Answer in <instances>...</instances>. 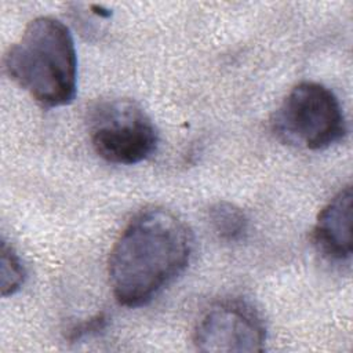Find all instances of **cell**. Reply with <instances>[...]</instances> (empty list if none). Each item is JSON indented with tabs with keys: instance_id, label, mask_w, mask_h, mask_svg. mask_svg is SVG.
I'll return each mask as SVG.
<instances>
[{
	"instance_id": "obj_1",
	"label": "cell",
	"mask_w": 353,
	"mask_h": 353,
	"mask_svg": "<svg viewBox=\"0 0 353 353\" xmlns=\"http://www.w3.org/2000/svg\"><path fill=\"white\" fill-rule=\"evenodd\" d=\"M192 252V233L175 214L159 207L141 211L110 252L116 301L128 307L146 305L185 270Z\"/></svg>"
},
{
	"instance_id": "obj_2",
	"label": "cell",
	"mask_w": 353,
	"mask_h": 353,
	"mask_svg": "<svg viewBox=\"0 0 353 353\" xmlns=\"http://www.w3.org/2000/svg\"><path fill=\"white\" fill-rule=\"evenodd\" d=\"M4 69L43 108L70 103L77 90V55L69 28L52 17L34 18L6 52Z\"/></svg>"
},
{
	"instance_id": "obj_3",
	"label": "cell",
	"mask_w": 353,
	"mask_h": 353,
	"mask_svg": "<svg viewBox=\"0 0 353 353\" xmlns=\"http://www.w3.org/2000/svg\"><path fill=\"white\" fill-rule=\"evenodd\" d=\"M272 128L288 145L321 150L345 137L346 121L331 90L320 83L302 81L277 108Z\"/></svg>"
},
{
	"instance_id": "obj_4",
	"label": "cell",
	"mask_w": 353,
	"mask_h": 353,
	"mask_svg": "<svg viewBox=\"0 0 353 353\" xmlns=\"http://www.w3.org/2000/svg\"><path fill=\"white\" fill-rule=\"evenodd\" d=\"M92 146L113 164H137L152 156L159 143L157 130L146 112L130 99L98 103L90 114Z\"/></svg>"
},
{
	"instance_id": "obj_5",
	"label": "cell",
	"mask_w": 353,
	"mask_h": 353,
	"mask_svg": "<svg viewBox=\"0 0 353 353\" xmlns=\"http://www.w3.org/2000/svg\"><path fill=\"white\" fill-rule=\"evenodd\" d=\"M266 328L261 314L243 301L211 306L197 321L193 343L200 352H262Z\"/></svg>"
},
{
	"instance_id": "obj_6",
	"label": "cell",
	"mask_w": 353,
	"mask_h": 353,
	"mask_svg": "<svg viewBox=\"0 0 353 353\" xmlns=\"http://www.w3.org/2000/svg\"><path fill=\"white\" fill-rule=\"evenodd\" d=\"M352 188L347 185L317 215L313 241L328 259L343 262L352 256Z\"/></svg>"
},
{
	"instance_id": "obj_7",
	"label": "cell",
	"mask_w": 353,
	"mask_h": 353,
	"mask_svg": "<svg viewBox=\"0 0 353 353\" xmlns=\"http://www.w3.org/2000/svg\"><path fill=\"white\" fill-rule=\"evenodd\" d=\"M210 223L216 236L226 241L240 240L248 228L243 210L228 201H219L210 208Z\"/></svg>"
},
{
	"instance_id": "obj_8",
	"label": "cell",
	"mask_w": 353,
	"mask_h": 353,
	"mask_svg": "<svg viewBox=\"0 0 353 353\" xmlns=\"http://www.w3.org/2000/svg\"><path fill=\"white\" fill-rule=\"evenodd\" d=\"M25 268L17 252L4 240L1 241V295L15 294L23 284Z\"/></svg>"
}]
</instances>
